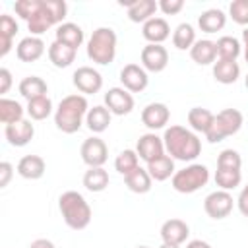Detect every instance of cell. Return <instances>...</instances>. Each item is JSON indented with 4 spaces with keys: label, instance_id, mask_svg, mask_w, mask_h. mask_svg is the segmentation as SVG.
<instances>
[{
    "label": "cell",
    "instance_id": "cell-18",
    "mask_svg": "<svg viewBox=\"0 0 248 248\" xmlns=\"http://www.w3.org/2000/svg\"><path fill=\"white\" fill-rule=\"evenodd\" d=\"M141 35L145 41H149V45H161L165 39H169L170 25L165 17H151L149 21L143 23Z\"/></svg>",
    "mask_w": 248,
    "mask_h": 248
},
{
    "label": "cell",
    "instance_id": "cell-10",
    "mask_svg": "<svg viewBox=\"0 0 248 248\" xmlns=\"http://www.w3.org/2000/svg\"><path fill=\"white\" fill-rule=\"evenodd\" d=\"M105 107L110 110V114L124 116L130 114L134 108V97L124 87H110L105 93Z\"/></svg>",
    "mask_w": 248,
    "mask_h": 248
},
{
    "label": "cell",
    "instance_id": "cell-39",
    "mask_svg": "<svg viewBox=\"0 0 248 248\" xmlns=\"http://www.w3.org/2000/svg\"><path fill=\"white\" fill-rule=\"evenodd\" d=\"M140 167V157L134 149H124L118 153L116 161H114V169L120 172V174H130L132 170H136Z\"/></svg>",
    "mask_w": 248,
    "mask_h": 248
},
{
    "label": "cell",
    "instance_id": "cell-19",
    "mask_svg": "<svg viewBox=\"0 0 248 248\" xmlns=\"http://www.w3.org/2000/svg\"><path fill=\"white\" fill-rule=\"evenodd\" d=\"M190 234V227L182 219H169L161 225V238L167 244H176L180 246Z\"/></svg>",
    "mask_w": 248,
    "mask_h": 248
},
{
    "label": "cell",
    "instance_id": "cell-45",
    "mask_svg": "<svg viewBox=\"0 0 248 248\" xmlns=\"http://www.w3.org/2000/svg\"><path fill=\"white\" fill-rule=\"evenodd\" d=\"M12 87V74L8 68H2L0 70V95H6Z\"/></svg>",
    "mask_w": 248,
    "mask_h": 248
},
{
    "label": "cell",
    "instance_id": "cell-51",
    "mask_svg": "<svg viewBox=\"0 0 248 248\" xmlns=\"http://www.w3.org/2000/svg\"><path fill=\"white\" fill-rule=\"evenodd\" d=\"M244 85H246V89H248V74H246V79H244Z\"/></svg>",
    "mask_w": 248,
    "mask_h": 248
},
{
    "label": "cell",
    "instance_id": "cell-52",
    "mask_svg": "<svg viewBox=\"0 0 248 248\" xmlns=\"http://www.w3.org/2000/svg\"><path fill=\"white\" fill-rule=\"evenodd\" d=\"M136 248H149V246H136Z\"/></svg>",
    "mask_w": 248,
    "mask_h": 248
},
{
    "label": "cell",
    "instance_id": "cell-48",
    "mask_svg": "<svg viewBox=\"0 0 248 248\" xmlns=\"http://www.w3.org/2000/svg\"><path fill=\"white\" fill-rule=\"evenodd\" d=\"M186 248H211V246H209L205 240H200V238H198V240H190V242L186 244Z\"/></svg>",
    "mask_w": 248,
    "mask_h": 248
},
{
    "label": "cell",
    "instance_id": "cell-3",
    "mask_svg": "<svg viewBox=\"0 0 248 248\" xmlns=\"http://www.w3.org/2000/svg\"><path fill=\"white\" fill-rule=\"evenodd\" d=\"M58 209L64 223L74 231H81L91 223V207L76 190H68L58 198Z\"/></svg>",
    "mask_w": 248,
    "mask_h": 248
},
{
    "label": "cell",
    "instance_id": "cell-34",
    "mask_svg": "<svg viewBox=\"0 0 248 248\" xmlns=\"http://www.w3.org/2000/svg\"><path fill=\"white\" fill-rule=\"evenodd\" d=\"M215 46H217V56L221 60H236L238 54L242 52L240 41L236 37H231V35H225V37L217 39Z\"/></svg>",
    "mask_w": 248,
    "mask_h": 248
},
{
    "label": "cell",
    "instance_id": "cell-20",
    "mask_svg": "<svg viewBox=\"0 0 248 248\" xmlns=\"http://www.w3.org/2000/svg\"><path fill=\"white\" fill-rule=\"evenodd\" d=\"M16 54L21 62H35L39 60L43 54H45V43L41 37H25L17 43V48H16Z\"/></svg>",
    "mask_w": 248,
    "mask_h": 248
},
{
    "label": "cell",
    "instance_id": "cell-43",
    "mask_svg": "<svg viewBox=\"0 0 248 248\" xmlns=\"http://www.w3.org/2000/svg\"><path fill=\"white\" fill-rule=\"evenodd\" d=\"M157 4H159V10L167 16H174L184 8V0H161Z\"/></svg>",
    "mask_w": 248,
    "mask_h": 248
},
{
    "label": "cell",
    "instance_id": "cell-35",
    "mask_svg": "<svg viewBox=\"0 0 248 248\" xmlns=\"http://www.w3.org/2000/svg\"><path fill=\"white\" fill-rule=\"evenodd\" d=\"M23 107L14 101V99H6L2 97L0 99V120L8 126V124H14V122H19L23 120Z\"/></svg>",
    "mask_w": 248,
    "mask_h": 248
},
{
    "label": "cell",
    "instance_id": "cell-47",
    "mask_svg": "<svg viewBox=\"0 0 248 248\" xmlns=\"http://www.w3.org/2000/svg\"><path fill=\"white\" fill-rule=\"evenodd\" d=\"M29 248H56V246L50 240H46V238H37V240H33L29 244Z\"/></svg>",
    "mask_w": 248,
    "mask_h": 248
},
{
    "label": "cell",
    "instance_id": "cell-28",
    "mask_svg": "<svg viewBox=\"0 0 248 248\" xmlns=\"http://www.w3.org/2000/svg\"><path fill=\"white\" fill-rule=\"evenodd\" d=\"M76 52H78L76 48H72L64 43H58V41H54L48 46V58L56 68H68L76 60Z\"/></svg>",
    "mask_w": 248,
    "mask_h": 248
},
{
    "label": "cell",
    "instance_id": "cell-13",
    "mask_svg": "<svg viewBox=\"0 0 248 248\" xmlns=\"http://www.w3.org/2000/svg\"><path fill=\"white\" fill-rule=\"evenodd\" d=\"M120 81L124 85L126 91L130 93H141L147 83H149V78H147V72L138 66V64H126L122 70H120Z\"/></svg>",
    "mask_w": 248,
    "mask_h": 248
},
{
    "label": "cell",
    "instance_id": "cell-30",
    "mask_svg": "<svg viewBox=\"0 0 248 248\" xmlns=\"http://www.w3.org/2000/svg\"><path fill=\"white\" fill-rule=\"evenodd\" d=\"M147 172L153 180L163 182L174 174V159L170 155H161L159 159L147 163Z\"/></svg>",
    "mask_w": 248,
    "mask_h": 248
},
{
    "label": "cell",
    "instance_id": "cell-12",
    "mask_svg": "<svg viewBox=\"0 0 248 248\" xmlns=\"http://www.w3.org/2000/svg\"><path fill=\"white\" fill-rule=\"evenodd\" d=\"M169 64V52L163 45H145L141 48V68L145 72H163Z\"/></svg>",
    "mask_w": 248,
    "mask_h": 248
},
{
    "label": "cell",
    "instance_id": "cell-44",
    "mask_svg": "<svg viewBox=\"0 0 248 248\" xmlns=\"http://www.w3.org/2000/svg\"><path fill=\"white\" fill-rule=\"evenodd\" d=\"M12 174H14V167H12V163L2 161V163H0V188H6V186H8Z\"/></svg>",
    "mask_w": 248,
    "mask_h": 248
},
{
    "label": "cell",
    "instance_id": "cell-16",
    "mask_svg": "<svg viewBox=\"0 0 248 248\" xmlns=\"http://www.w3.org/2000/svg\"><path fill=\"white\" fill-rule=\"evenodd\" d=\"M120 6L128 8V17L134 23H145L151 17H155V12L159 10V4L155 0H120Z\"/></svg>",
    "mask_w": 248,
    "mask_h": 248
},
{
    "label": "cell",
    "instance_id": "cell-42",
    "mask_svg": "<svg viewBox=\"0 0 248 248\" xmlns=\"http://www.w3.org/2000/svg\"><path fill=\"white\" fill-rule=\"evenodd\" d=\"M39 6H41V0H17V2L14 4V10H16V14H17L21 19L29 21V19L35 16V12L39 10Z\"/></svg>",
    "mask_w": 248,
    "mask_h": 248
},
{
    "label": "cell",
    "instance_id": "cell-46",
    "mask_svg": "<svg viewBox=\"0 0 248 248\" xmlns=\"http://www.w3.org/2000/svg\"><path fill=\"white\" fill-rule=\"evenodd\" d=\"M236 205H238V211H240L244 217H248V184L240 190L238 200H236Z\"/></svg>",
    "mask_w": 248,
    "mask_h": 248
},
{
    "label": "cell",
    "instance_id": "cell-22",
    "mask_svg": "<svg viewBox=\"0 0 248 248\" xmlns=\"http://www.w3.org/2000/svg\"><path fill=\"white\" fill-rule=\"evenodd\" d=\"M213 78L223 83V85H231L240 78V66L236 60H217L213 64Z\"/></svg>",
    "mask_w": 248,
    "mask_h": 248
},
{
    "label": "cell",
    "instance_id": "cell-11",
    "mask_svg": "<svg viewBox=\"0 0 248 248\" xmlns=\"http://www.w3.org/2000/svg\"><path fill=\"white\" fill-rule=\"evenodd\" d=\"M72 78H74V85L78 87V91L85 95H95L103 87V76L91 66H79Z\"/></svg>",
    "mask_w": 248,
    "mask_h": 248
},
{
    "label": "cell",
    "instance_id": "cell-23",
    "mask_svg": "<svg viewBox=\"0 0 248 248\" xmlns=\"http://www.w3.org/2000/svg\"><path fill=\"white\" fill-rule=\"evenodd\" d=\"M225 23H227V16L219 8L205 10L198 17V25H200V29L203 33H217V31H221L225 27Z\"/></svg>",
    "mask_w": 248,
    "mask_h": 248
},
{
    "label": "cell",
    "instance_id": "cell-1",
    "mask_svg": "<svg viewBox=\"0 0 248 248\" xmlns=\"http://www.w3.org/2000/svg\"><path fill=\"white\" fill-rule=\"evenodd\" d=\"M163 143H165V151L176 161H194L202 153L200 138L184 126L167 128L163 136Z\"/></svg>",
    "mask_w": 248,
    "mask_h": 248
},
{
    "label": "cell",
    "instance_id": "cell-9",
    "mask_svg": "<svg viewBox=\"0 0 248 248\" xmlns=\"http://www.w3.org/2000/svg\"><path fill=\"white\" fill-rule=\"evenodd\" d=\"M79 153H81L83 163H85L89 169H91V167H103V165L107 163V159H108V147H107V143H105L101 138H97V136L87 138V140L81 143Z\"/></svg>",
    "mask_w": 248,
    "mask_h": 248
},
{
    "label": "cell",
    "instance_id": "cell-14",
    "mask_svg": "<svg viewBox=\"0 0 248 248\" xmlns=\"http://www.w3.org/2000/svg\"><path fill=\"white\" fill-rule=\"evenodd\" d=\"M136 153L140 159H143L145 163H151L155 159H159L161 155H165V143L163 138H159L157 134H143L140 136L138 143H136Z\"/></svg>",
    "mask_w": 248,
    "mask_h": 248
},
{
    "label": "cell",
    "instance_id": "cell-2",
    "mask_svg": "<svg viewBox=\"0 0 248 248\" xmlns=\"http://www.w3.org/2000/svg\"><path fill=\"white\" fill-rule=\"evenodd\" d=\"M87 112H89V105L83 95H78V93L66 95L58 103V108L54 112V124L64 134H76L81 128Z\"/></svg>",
    "mask_w": 248,
    "mask_h": 248
},
{
    "label": "cell",
    "instance_id": "cell-15",
    "mask_svg": "<svg viewBox=\"0 0 248 248\" xmlns=\"http://www.w3.org/2000/svg\"><path fill=\"white\" fill-rule=\"evenodd\" d=\"M4 136L8 140L10 145L14 147H23L27 145L33 136H35V126L31 124V120H19V122H14V124H8L4 128Z\"/></svg>",
    "mask_w": 248,
    "mask_h": 248
},
{
    "label": "cell",
    "instance_id": "cell-33",
    "mask_svg": "<svg viewBox=\"0 0 248 248\" xmlns=\"http://www.w3.org/2000/svg\"><path fill=\"white\" fill-rule=\"evenodd\" d=\"M110 178H108V172L103 169V167H91L89 170H85L83 174V186L89 190V192H103L107 186H108Z\"/></svg>",
    "mask_w": 248,
    "mask_h": 248
},
{
    "label": "cell",
    "instance_id": "cell-29",
    "mask_svg": "<svg viewBox=\"0 0 248 248\" xmlns=\"http://www.w3.org/2000/svg\"><path fill=\"white\" fill-rule=\"evenodd\" d=\"M85 124L93 134H101L108 128L110 124V110L103 105H97L93 108H89L87 116H85Z\"/></svg>",
    "mask_w": 248,
    "mask_h": 248
},
{
    "label": "cell",
    "instance_id": "cell-5",
    "mask_svg": "<svg viewBox=\"0 0 248 248\" xmlns=\"http://www.w3.org/2000/svg\"><path fill=\"white\" fill-rule=\"evenodd\" d=\"M87 56L95 64L107 66L116 56V33L112 27H99L87 41Z\"/></svg>",
    "mask_w": 248,
    "mask_h": 248
},
{
    "label": "cell",
    "instance_id": "cell-17",
    "mask_svg": "<svg viewBox=\"0 0 248 248\" xmlns=\"http://www.w3.org/2000/svg\"><path fill=\"white\" fill-rule=\"evenodd\" d=\"M170 118V110L165 103H149L143 110H141V122L149 128V130H161L165 128V124Z\"/></svg>",
    "mask_w": 248,
    "mask_h": 248
},
{
    "label": "cell",
    "instance_id": "cell-25",
    "mask_svg": "<svg viewBox=\"0 0 248 248\" xmlns=\"http://www.w3.org/2000/svg\"><path fill=\"white\" fill-rule=\"evenodd\" d=\"M190 56H192V60H194L196 64L207 66V64L215 62V58H217V46H215V43L209 41V39H200V41H196L194 46L190 48Z\"/></svg>",
    "mask_w": 248,
    "mask_h": 248
},
{
    "label": "cell",
    "instance_id": "cell-8",
    "mask_svg": "<svg viewBox=\"0 0 248 248\" xmlns=\"http://www.w3.org/2000/svg\"><path fill=\"white\" fill-rule=\"evenodd\" d=\"M232 203H234V200L227 190H215L203 200V209L211 219L219 221V219H225L231 215Z\"/></svg>",
    "mask_w": 248,
    "mask_h": 248
},
{
    "label": "cell",
    "instance_id": "cell-6",
    "mask_svg": "<svg viewBox=\"0 0 248 248\" xmlns=\"http://www.w3.org/2000/svg\"><path fill=\"white\" fill-rule=\"evenodd\" d=\"M209 180V169L200 163H192L172 174V188L180 194H194Z\"/></svg>",
    "mask_w": 248,
    "mask_h": 248
},
{
    "label": "cell",
    "instance_id": "cell-7",
    "mask_svg": "<svg viewBox=\"0 0 248 248\" xmlns=\"http://www.w3.org/2000/svg\"><path fill=\"white\" fill-rule=\"evenodd\" d=\"M242 112L236 108H225L219 114H215V120L205 134L209 143H219L229 136H234L242 128Z\"/></svg>",
    "mask_w": 248,
    "mask_h": 248
},
{
    "label": "cell",
    "instance_id": "cell-27",
    "mask_svg": "<svg viewBox=\"0 0 248 248\" xmlns=\"http://www.w3.org/2000/svg\"><path fill=\"white\" fill-rule=\"evenodd\" d=\"M46 81L39 76H27L19 81V93L23 99L27 101H33V99H39V97H46Z\"/></svg>",
    "mask_w": 248,
    "mask_h": 248
},
{
    "label": "cell",
    "instance_id": "cell-50",
    "mask_svg": "<svg viewBox=\"0 0 248 248\" xmlns=\"http://www.w3.org/2000/svg\"><path fill=\"white\" fill-rule=\"evenodd\" d=\"M159 248H180V246H176V244H167V242H163Z\"/></svg>",
    "mask_w": 248,
    "mask_h": 248
},
{
    "label": "cell",
    "instance_id": "cell-38",
    "mask_svg": "<svg viewBox=\"0 0 248 248\" xmlns=\"http://www.w3.org/2000/svg\"><path fill=\"white\" fill-rule=\"evenodd\" d=\"M52 112V101L48 97H39L33 101H27V114L31 120H45Z\"/></svg>",
    "mask_w": 248,
    "mask_h": 248
},
{
    "label": "cell",
    "instance_id": "cell-26",
    "mask_svg": "<svg viewBox=\"0 0 248 248\" xmlns=\"http://www.w3.org/2000/svg\"><path fill=\"white\" fill-rule=\"evenodd\" d=\"M17 21L10 16V14H2L0 16V56L4 58L10 48H12V41L17 33Z\"/></svg>",
    "mask_w": 248,
    "mask_h": 248
},
{
    "label": "cell",
    "instance_id": "cell-4",
    "mask_svg": "<svg viewBox=\"0 0 248 248\" xmlns=\"http://www.w3.org/2000/svg\"><path fill=\"white\" fill-rule=\"evenodd\" d=\"M66 12H68V6H66L64 0H41L39 10L27 21V29L31 31L33 37H39L48 27L62 25V19L66 17Z\"/></svg>",
    "mask_w": 248,
    "mask_h": 248
},
{
    "label": "cell",
    "instance_id": "cell-32",
    "mask_svg": "<svg viewBox=\"0 0 248 248\" xmlns=\"http://www.w3.org/2000/svg\"><path fill=\"white\" fill-rule=\"evenodd\" d=\"M215 120V114L207 108H202V107H194L188 110V124L192 126L194 132H202V134H207L211 124Z\"/></svg>",
    "mask_w": 248,
    "mask_h": 248
},
{
    "label": "cell",
    "instance_id": "cell-49",
    "mask_svg": "<svg viewBox=\"0 0 248 248\" xmlns=\"http://www.w3.org/2000/svg\"><path fill=\"white\" fill-rule=\"evenodd\" d=\"M242 46H244V60L248 64V29L242 31Z\"/></svg>",
    "mask_w": 248,
    "mask_h": 248
},
{
    "label": "cell",
    "instance_id": "cell-24",
    "mask_svg": "<svg viewBox=\"0 0 248 248\" xmlns=\"http://www.w3.org/2000/svg\"><path fill=\"white\" fill-rule=\"evenodd\" d=\"M56 41L58 43H64L72 48H79L81 43H83V29L78 25V23H72V21H66L62 25L56 27Z\"/></svg>",
    "mask_w": 248,
    "mask_h": 248
},
{
    "label": "cell",
    "instance_id": "cell-40",
    "mask_svg": "<svg viewBox=\"0 0 248 248\" xmlns=\"http://www.w3.org/2000/svg\"><path fill=\"white\" fill-rule=\"evenodd\" d=\"M242 167V157L234 149H223L217 157V169H236L240 170Z\"/></svg>",
    "mask_w": 248,
    "mask_h": 248
},
{
    "label": "cell",
    "instance_id": "cell-36",
    "mask_svg": "<svg viewBox=\"0 0 248 248\" xmlns=\"http://www.w3.org/2000/svg\"><path fill=\"white\" fill-rule=\"evenodd\" d=\"M196 43V31L190 23H180L174 33H172V45L178 48V50H186V48H192Z\"/></svg>",
    "mask_w": 248,
    "mask_h": 248
},
{
    "label": "cell",
    "instance_id": "cell-37",
    "mask_svg": "<svg viewBox=\"0 0 248 248\" xmlns=\"http://www.w3.org/2000/svg\"><path fill=\"white\" fill-rule=\"evenodd\" d=\"M240 180H242V172L236 169H217L215 172V184L227 192L240 186Z\"/></svg>",
    "mask_w": 248,
    "mask_h": 248
},
{
    "label": "cell",
    "instance_id": "cell-21",
    "mask_svg": "<svg viewBox=\"0 0 248 248\" xmlns=\"http://www.w3.org/2000/svg\"><path fill=\"white\" fill-rule=\"evenodd\" d=\"M45 159L39 157V155H25L19 159L17 163V174L21 178H27V180H37L45 174Z\"/></svg>",
    "mask_w": 248,
    "mask_h": 248
},
{
    "label": "cell",
    "instance_id": "cell-41",
    "mask_svg": "<svg viewBox=\"0 0 248 248\" xmlns=\"http://www.w3.org/2000/svg\"><path fill=\"white\" fill-rule=\"evenodd\" d=\"M229 14L238 25H248V0H232L229 6Z\"/></svg>",
    "mask_w": 248,
    "mask_h": 248
},
{
    "label": "cell",
    "instance_id": "cell-31",
    "mask_svg": "<svg viewBox=\"0 0 248 248\" xmlns=\"http://www.w3.org/2000/svg\"><path fill=\"white\" fill-rule=\"evenodd\" d=\"M124 182H126L128 190H132L134 194H147V192L151 190V182H153V178L149 176L147 169L138 167L136 170H132L130 174L124 176Z\"/></svg>",
    "mask_w": 248,
    "mask_h": 248
}]
</instances>
